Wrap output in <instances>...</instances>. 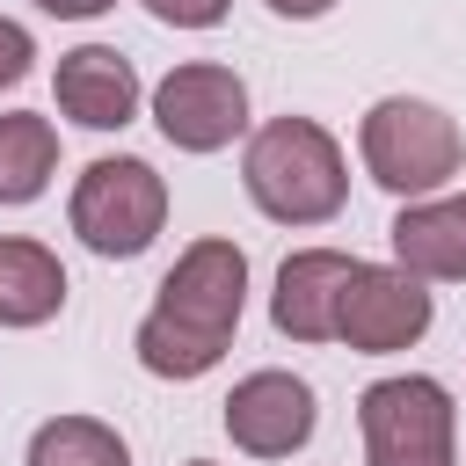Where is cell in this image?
Instances as JSON below:
<instances>
[{
	"label": "cell",
	"mask_w": 466,
	"mask_h": 466,
	"mask_svg": "<svg viewBox=\"0 0 466 466\" xmlns=\"http://www.w3.org/2000/svg\"><path fill=\"white\" fill-rule=\"evenodd\" d=\"M240 306H248V255L218 233L189 240L175 255V269L160 277V299L153 313L138 320L131 350L153 379H204L226 350H233V328H240Z\"/></svg>",
	"instance_id": "6da1fadb"
},
{
	"label": "cell",
	"mask_w": 466,
	"mask_h": 466,
	"mask_svg": "<svg viewBox=\"0 0 466 466\" xmlns=\"http://www.w3.org/2000/svg\"><path fill=\"white\" fill-rule=\"evenodd\" d=\"M240 182L255 211L277 226H328L350 204V160L335 131L313 116H269L240 153Z\"/></svg>",
	"instance_id": "7a4b0ae2"
},
{
	"label": "cell",
	"mask_w": 466,
	"mask_h": 466,
	"mask_svg": "<svg viewBox=\"0 0 466 466\" xmlns=\"http://www.w3.org/2000/svg\"><path fill=\"white\" fill-rule=\"evenodd\" d=\"M357 153H364V175L393 197H437L451 175H459V124L422 102V95H386L364 109L357 124Z\"/></svg>",
	"instance_id": "3957f363"
},
{
	"label": "cell",
	"mask_w": 466,
	"mask_h": 466,
	"mask_svg": "<svg viewBox=\"0 0 466 466\" xmlns=\"http://www.w3.org/2000/svg\"><path fill=\"white\" fill-rule=\"evenodd\" d=\"M80 248L109 255V262H131L160 240L167 226V182L153 160L138 153H109V160H87L80 182H73V204H66Z\"/></svg>",
	"instance_id": "277c9868"
},
{
	"label": "cell",
	"mask_w": 466,
	"mask_h": 466,
	"mask_svg": "<svg viewBox=\"0 0 466 466\" xmlns=\"http://www.w3.org/2000/svg\"><path fill=\"white\" fill-rule=\"evenodd\" d=\"M357 430H364V466H459L451 437H459V408L444 393V379L430 371H400L357 393Z\"/></svg>",
	"instance_id": "5b68a950"
},
{
	"label": "cell",
	"mask_w": 466,
	"mask_h": 466,
	"mask_svg": "<svg viewBox=\"0 0 466 466\" xmlns=\"http://www.w3.org/2000/svg\"><path fill=\"white\" fill-rule=\"evenodd\" d=\"M437 320L422 277H408L400 262H357L342 284V313H335V342H350L357 357H393L408 342H422Z\"/></svg>",
	"instance_id": "8992f818"
},
{
	"label": "cell",
	"mask_w": 466,
	"mask_h": 466,
	"mask_svg": "<svg viewBox=\"0 0 466 466\" xmlns=\"http://www.w3.org/2000/svg\"><path fill=\"white\" fill-rule=\"evenodd\" d=\"M153 124L175 153H218L248 131V80L233 66L189 58L153 87Z\"/></svg>",
	"instance_id": "52a82bcc"
},
{
	"label": "cell",
	"mask_w": 466,
	"mask_h": 466,
	"mask_svg": "<svg viewBox=\"0 0 466 466\" xmlns=\"http://www.w3.org/2000/svg\"><path fill=\"white\" fill-rule=\"evenodd\" d=\"M313 422H320V408H313V386L299 371H248L226 393V437L248 459H291V451H306Z\"/></svg>",
	"instance_id": "ba28073f"
},
{
	"label": "cell",
	"mask_w": 466,
	"mask_h": 466,
	"mask_svg": "<svg viewBox=\"0 0 466 466\" xmlns=\"http://www.w3.org/2000/svg\"><path fill=\"white\" fill-rule=\"evenodd\" d=\"M51 95H58V116H73L80 131H124L138 116V66L116 51V44H80L58 58L51 73Z\"/></svg>",
	"instance_id": "9c48e42d"
},
{
	"label": "cell",
	"mask_w": 466,
	"mask_h": 466,
	"mask_svg": "<svg viewBox=\"0 0 466 466\" xmlns=\"http://www.w3.org/2000/svg\"><path fill=\"white\" fill-rule=\"evenodd\" d=\"M350 269H357V255H342V248H299V255H284L277 291H269V328L291 335V342H335V313H342Z\"/></svg>",
	"instance_id": "30bf717a"
},
{
	"label": "cell",
	"mask_w": 466,
	"mask_h": 466,
	"mask_svg": "<svg viewBox=\"0 0 466 466\" xmlns=\"http://www.w3.org/2000/svg\"><path fill=\"white\" fill-rule=\"evenodd\" d=\"M393 262L422 284H466V197H408L386 226Z\"/></svg>",
	"instance_id": "8fae6325"
},
{
	"label": "cell",
	"mask_w": 466,
	"mask_h": 466,
	"mask_svg": "<svg viewBox=\"0 0 466 466\" xmlns=\"http://www.w3.org/2000/svg\"><path fill=\"white\" fill-rule=\"evenodd\" d=\"M66 306V269L44 240H0V328H44Z\"/></svg>",
	"instance_id": "7c38bea8"
},
{
	"label": "cell",
	"mask_w": 466,
	"mask_h": 466,
	"mask_svg": "<svg viewBox=\"0 0 466 466\" xmlns=\"http://www.w3.org/2000/svg\"><path fill=\"white\" fill-rule=\"evenodd\" d=\"M58 175V131L36 109L0 116V204H36Z\"/></svg>",
	"instance_id": "4fadbf2b"
},
{
	"label": "cell",
	"mask_w": 466,
	"mask_h": 466,
	"mask_svg": "<svg viewBox=\"0 0 466 466\" xmlns=\"http://www.w3.org/2000/svg\"><path fill=\"white\" fill-rule=\"evenodd\" d=\"M29 466H131V444L95 415H51L29 437Z\"/></svg>",
	"instance_id": "5bb4252c"
},
{
	"label": "cell",
	"mask_w": 466,
	"mask_h": 466,
	"mask_svg": "<svg viewBox=\"0 0 466 466\" xmlns=\"http://www.w3.org/2000/svg\"><path fill=\"white\" fill-rule=\"evenodd\" d=\"M138 7L167 29H218L226 22V0H138Z\"/></svg>",
	"instance_id": "9a60e30c"
},
{
	"label": "cell",
	"mask_w": 466,
	"mask_h": 466,
	"mask_svg": "<svg viewBox=\"0 0 466 466\" xmlns=\"http://www.w3.org/2000/svg\"><path fill=\"white\" fill-rule=\"evenodd\" d=\"M29 66H36V36H29L22 22H7V15H0V87H22V80H29Z\"/></svg>",
	"instance_id": "2e32d148"
},
{
	"label": "cell",
	"mask_w": 466,
	"mask_h": 466,
	"mask_svg": "<svg viewBox=\"0 0 466 466\" xmlns=\"http://www.w3.org/2000/svg\"><path fill=\"white\" fill-rule=\"evenodd\" d=\"M44 15H58V22H87V15H102V7H116V0H36Z\"/></svg>",
	"instance_id": "e0dca14e"
},
{
	"label": "cell",
	"mask_w": 466,
	"mask_h": 466,
	"mask_svg": "<svg viewBox=\"0 0 466 466\" xmlns=\"http://www.w3.org/2000/svg\"><path fill=\"white\" fill-rule=\"evenodd\" d=\"M269 7H277V15H291V22H320L335 0H269Z\"/></svg>",
	"instance_id": "ac0fdd59"
},
{
	"label": "cell",
	"mask_w": 466,
	"mask_h": 466,
	"mask_svg": "<svg viewBox=\"0 0 466 466\" xmlns=\"http://www.w3.org/2000/svg\"><path fill=\"white\" fill-rule=\"evenodd\" d=\"M182 466H218V459H182Z\"/></svg>",
	"instance_id": "d6986e66"
}]
</instances>
